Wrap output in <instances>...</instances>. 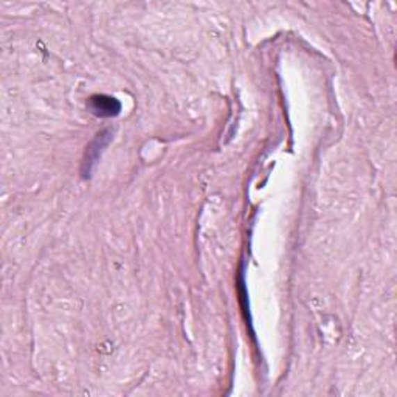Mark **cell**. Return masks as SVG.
Segmentation results:
<instances>
[{
    "label": "cell",
    "instance_id": "cell-1",
    "mask_svg": "<svg viewBox=\"0 0 397 397\" xmlns=\"http://www.w3.org/2000/svg\"><path fill=\"white\" fill-rule=\"evenodd\" d=\"M89 109L93 115L101 118L117 117L121 112V104L117 98L107 95H95L89 99Z\"/></svg>",
    "mask_w": 397,
    "mask_h": 397
}]
</instances>
